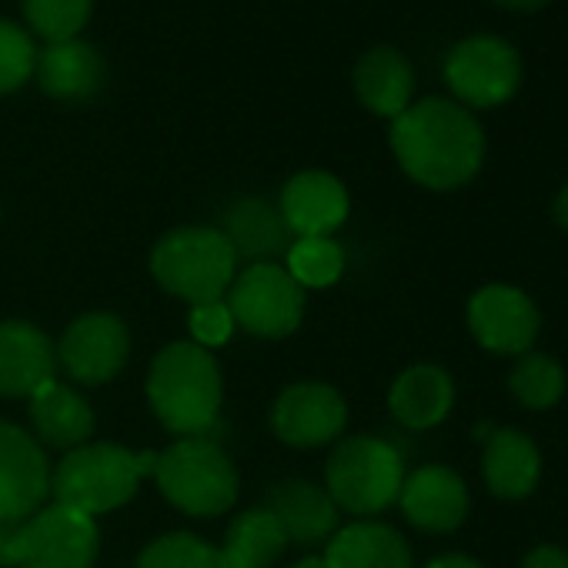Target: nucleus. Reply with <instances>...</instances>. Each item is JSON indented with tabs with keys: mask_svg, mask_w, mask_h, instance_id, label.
I'll return each instance as SVG.
<instances>
[{
	"mask_svg": "<svg viewBox=\"0 0 568 568\" xmlns=\"http://www.w3.org/2000/svg\"><path fill=\"white\" fill-rule=\"evenodd\" d=\"M141 481L138 452L114 442H88L51 468V501L98 521L101 515L124 508Z\"/></svg>",
	"mask_w": 568,
	"mask_h": 568,
	"instance_id": "5",
	"label": "nucleus"
},
{
	"mask_svg": "<svg viewBox=\"0 0 568 568\" xmlns=\"http://www.w3.org/2000/svg\"><path fill=\"white\" fill-rule=\"evenodd\" d=\"M551 214H555V221L568 231V184L558 191V197H555V204H551Z\"/></svg>",
	"mask_w": 568,
	"mask_h": 568,
	"instance_id": "34",
	"label": "nucleus"
},
{
	"mask_svg": "<svg viewBox=\"0 0 568 568\" xmlns=\"http://www.w3.org/2000/svg\"><path fill=\"white\" fill-rule=\"evenodd\" d=\"M277 525L288 535V545L302 548H318L328 545L332 535L342 528V511L332 501L328 488L308 478H284L271 488L267 505H264Z\"/></svg>",
	"mask_w": 568,
	"mask_h": 568,
	"instance_id": "16",
	"label": "nucleus"
},
{
	"mask_svg": "<svg viewBox=\"0 0 568 568\" xmlns=\"http://www.w3.org/2000/svg\"><path fill=\"white\" fill-rule=\"evenodd\" d=\"M151 274L171 298L191 308L227 295L237 274V254L221 234V227L187 224L168 231L154 244Z\"/></svg>",
	"mask_w": 568,
	"mask_h": 568,
	"instance_id": "3",
	"label": "nucleus"
},
{
	"mask_svg": "<svg viewBox=\"0 0 568 568\" xmlns=\"http://www.w3.org/2000/svg\"><path fill=\"white\" fill-rule=\"evenodd\" d=\"M134 568H224L221 548L194 531H168L144 545Z\"/></svg>",
	"mask_w": 568,
	"mask_h": 568,
	"instance_id": "27",
	"label": "nucleus"
},
{
	"mask_svg": "<svg viewBox=\"0 0 568 568\" xmlns=\"http://www.w3.org/2000/svg\"><path fill=\"white\" fill-rule=\"evenodd\" d=\"M538 325L535 302L511 284H485L468 302V328L485 352L525 355L538 338Z\"/></svg>",
	"mask_w": 568,
	"mask_h": 568,
	"instance_id": "13",
	"label": "nucleus"
},
{
	"mask_svg": "<svg viewBox=\"0 0 568 568\" xmlns=\"http://www.w3.org/2000/svg\"><path fill=\"white\" fill-rule=\"evenodd\" d=\"M221 234L227 237V244L241 261L251 264H264V261H277L288 254L292 247V231L284 224L277 204L264 201V197H241L224 211L221 221Z\"/></svg>",
	"mask_w": 568,
	"mask_h": 568,
	"instance_id": "20",
	"label": "nucleus"
},
{
	"mask_svg": "<svg viewBox=\"0 0 568 568\" xmlns=\"http://www.w3.org/2000/svg\"><path fill=\"white\" fill-rule=\"evenodd\" d=\"M445 84L462 108H498L521 84V58L501 38H465L445 58Z\"/></svg>",
	"mask_w": 568,
	"mask_h": 568,
	"instance_id": "9",
	"label": "nucleus"
},
{
	"mask_svg": "<svg viewBox=\"0 0 568 568\" xmlns=\"http://www.w3.org/2000/svg\"><path fill=\"white\" fill-rule=\"evenodd\" d=\"M288 568H328V561H325L322 555H305V558L292 561Z\"/></svg>",
	"mask_w": 568,
	"mask_h": 568,
	"instance_id": "36",
	"label": "nucleus"
},
{
	"mask_svg": "<svg viewBox=\"0 0 568 568\" xmlns=\"http://www.w3.org/2000/svg\"><path fill=\"white\" fill-rule=\"evenodd\" d=\"M28 28L48 44L81 38L91 21L94 0H21Z\"/></svg>",
	"mask_w": 568,
	"mask_h": 568,
	"instance_id": "29",
	"label": "nucleus"
},
{
	"mask_svg": "<svg viewBox=\"0 0 568 568\" xmlns=\"http://www.w3.org/2000/svg\"><path fill=\"white\" fill-rule=\"evenodd\" d=\"M521 568H568V551L558 545H538L525 555Z\"/></svg>",
	"mask_w": 568,
	"mask_h": 568,
	"instance_id": "32",
	"label": "nucleus"
},
{
	"mask_svg": "<svg viewBox=\"0 0 568 568\" xmlns=\"http://www.w3.org/2000/svg\"><path fill=\"white\" fill-rule=\"evenodd\" d=\"M38 48L31 41V31L0 18V98L21 91L34 78Z\"/></svg>",
	"mask_w": 568,
	"mask_h": 568,
	"instance_id": "30",
	"label": "nucleus"
},
{
	"mask_svg": "<svg viewBox=\"0 0 568 568\" xmlns=\"http://www.w3.org/2000/svg\"><path fill=\"white\" fill-rule=\"evenodd\" d=\"M481 475L491 495L508 501L528 498L541 475V458L535 442L518 428H495L485 442Z\"/></svg>",
	"mask_w": 568,
	"mask_h": 568,
	"instance_id": "23",
	"label": "nucleus"
},
{
	"mask_svg": "<svg viewBox=\"0 0 568 568\" xmlns=\"http://www.w3.org/2000/svg\"><path fill=\"white\" fill-rule=\"evenodd\" d=\"M104 58L81 38L44 44L34 61V78L54 101H91L104 88Z\"/></svg>",
	"mask_w": 568,
	"mask_h": 568,
	"instance_id": "19",
	"label": "nucleus"
},
{
	"mask_svg": "<svg viewBox=\"0 0 568 568\" xmlns=\"http://www.w3.org/2000/svg\"><path fill=\"white\" fill-rule=\"evenodd\" d=\"M224 382L214 352L171 342L148 372V405L174 438H207L221 418Z\"/></svg>",
	"mask_w": 568,
	"mask_h": 568,
	"instance_id": "2",
	"label": "nucleus"
},
{
	"mask_svg": "<svg viewBox=\"0 0 568 568\" xmlns=\"http://www.w3.org/2000/svg\"><path fill=\"white\" fill-rule=\"evenodd\" d=\"M51 501V462L44 445L0 418V521L28 518Z\"/></svg>",
	"mask_w": 568,
	"mask_h": 568,
	"instance_id": "12",
	"label": "nucleus"
},
{
	"mask_svg": "<svg viewBox=\"0 0 568 568\" xmlns=\"http://www.w3.org/2000/svg\"><path fill=\"white\" fill-rule=\"evenodd\" d=\"M355 94L372 114L395 121L402 111L412 108L415 94V74L408 58L395 48H372L355 64Z\"/></svg>",
	"mask_w": 568,
	"mask_h": 568,
	"instance_id": "24",
	"label": "nucleus"
},
{
	"mask_svg": "<svg viewBox=\"0 0 568 568\" xmlns=\"http://www.w3.org/2000/svg\"><path fill=\"white\" fill-rule=\"evenodd\" d=\"M392 151L415 184L428 191H455L478 174L485 161V134L458 101L425 98L392 121Z\"/></svg>",
	"mask_w": 568,
	"mask_h": 568,
	"instance_id": "1",
	"label": "nucleus"
},
{
	"mask_svg": "<svg viewBox=\"0 0 568 568\" xmlns=\"http://www.w3.org/2000/svg\"><path fill=\"white\" fill-rule=\"evenodd\" d=\"M231 318L254 338H288L305 322V288L277 261L247 264L224 295Z\"/></svg>",
	"mask_w": 568,
	"mask_h": 568,
	"instance_id": "8",
	"label": "nucleus"
},
{
	"mask_svg": "<svg viewBox=\"0 0 568 568\" xmlns=\"http://www.w3.org/2000/svg\"><path fill=\"white\" fill-rule=\"evenodd\" d=\"M508 388L518 405H525L531 412H545V408L558 405V398L565 392V372L548 355L525 352V355H518V365L508 375Z\"/></svg>",
	"mask_w": 568,
	"mask_h": 568,
	"instance_id": "28",
	"label": "nucleus"
},
{
	"mask_svg": "<svg viewBox=\"0 0 568 568\" xmlns=\"http://www.w3.org/2000/svg\"><path fill=\"white\" fill-rule=\"evenodd\" d=\"M452 405H455V385H452V375L442 372L438 365L405 368L388 392V408H392L395 422L412 432L442 425L448 418Z\"/></svg>",
	"mask_w": 568,
	"mask_h": 568,
	"instance_id": "22",
	"label": "nucleus"
},
{
	"mask_svg": "<svg viewBox=\"0 0 568 568\" xmlns=\"http://www.w3.org/2000/svg\"><path fill=\"white\" fill-rule=\"evenodd\" d=\"M405 485L402 452L375 435H352L335 445L325 462V488L338 511L375 518L398 501Z\"/></svg>",
	"mask_w": 568,
	"mask_h": 568,
	"instance_id": "7",
	"label": "nucleus"
},
{
	"mask_svg": "<svg viewBox=\"0 0 568 568\" xmlns=\"http://www.w3.org/2000/svg\"><path fill=\"white\" fill-rule=\"evenodd\" d=\"M328 568H415L405 535L378 518L342 525L325 545Z\"/></svg>",
	"mask_w": 568,
	"mask_h": 568,
	"instance_id": "21",
	"label": "nucleus"
},
{
	"mask_svg": "<svg viewBox=\"0 0 568 568\" xmlns=\"http://www.w3.org/2000/svg\"><path fill=\"white\" fill-rule=\"evenodd\" d=\"M158 491L191 518H217L237 501V468L214 438H178L158 452Z\"/></svg>",
	"mask_w": 568,
	"mask_h": 568,
	"instance_id": "6",
	"label": "nucleus"
},
{
	"mask_svg": "<svg viewBox=\"0 0 568 568\" xmlns=\"http://www.w3.org/2000/svg\"><path fill=\"white\" fill-rule=\"evenodd\" d=\"M498 8H508V11H538L545 8L548 0H495Z\"/></svg>",
	"mask_w": 568,
	"mask_h": 568,
	"instance_id": "35",
	"label": "nucleus"
},
{
	"mask_svg": "<svg viewBox=\"0 0 568 568\" xmlns=\"http://www.w3.org/2000/svg\"><path fill=\"white\" fill-rule=\"evenodd\" d=\"M398 505L418 531L448 535L468 515V488L458 471L445 465H422L412 475H405Z\"/></svg>",
	"mask_w": 568,
	"mask_h": 568,
	"instance_id": "15",
	"label": "nucleus"
},
{
	"mask_svg": "<svg viewBox=\"0 0 568 568\" xmlns=\"http://www.w3.org/2000/svg\"><path fill=\"white\" fill-rule=\"evenodd\" d=\"M234 328L237 325H234L231 308L224 305V298L204 302V305H191V312H187V332H191L187 342H194L204 352H214V348L227 345Z\"/></svg>",
	"mask_w": 568,
	"mask_h": 568,
	"instance_id": "31",
	"label": "nucleus"
},
{
	"mask_svg": "<svg viewBox=\"0 0 568 568\" xmlns=\"http://www.w3.org/2000/svg\"><path fill=\"white\" fill-rule=\"evenodd\" d=\"M284 551H288V535L264 505L237 511L221 545L224 568H274Z\"/></svg>",
	"mask_w": 568,
	"mask_h": 568,
	"instance_id": "25",
	"label": "nucleus"
},
{
	"mask_svg": "<svg viewBox=\"0 0 568 568\" xmlns=\"http://www.w3.org/2000/svg\"><path fill=\"white\" fill-rule=\"evenodd\" d=\"M348 405L338 388L325 382H295L271 405V432L292 448H322L342 438Z\"/></svg>",
	"mask_w": 568,
	"mask_h": 568,
	"instance_id": "11",
	"label": "nucleus"
},
{
	"mask_svg": "<svg viewBox=\"0 0 568 568\" xmlns=\"http://www.w3.org/2000/svg\"><path fill=\"white\" fill-rule=\"evenodd\" d=\"M131 358V332L124 318L114 312H88L78 315L61 342H58V365L68 372L71 382L84 388H98L114 382Z\"/></svg>",
	"mask_w": 568,
	"mask_h": 568,
	"instance_id": "10",
	"label": "nucleus"
},
{
	"mask_svg": "<svg viewBox=\"0 0 568 568\" xmlns=\"http://www.w3.org/2000/svg\"><path fill=\"white\" fill-rule=\"evenodd\" d=\"M98 551V521L58 501L0 521V568H94Z\"/></svg>",
	"mask_w": 568,
	"mask_h": 568,
	"instance_id": "4",
	"label": "nucleus"
},
{
	"mask_svg": "<svg viewBox=\"0 0 568 568\" xmlns=\"http://www.w3.org/2000/svg\"><path fill=\"white\" fill-rule=\"evenodd\" d=\"M348 191L328 171H298L281 187L277 211L292 237H332L348 217Z\"/></svg>",
	"mask_w": 568,
	"mask_h": 568,
	"instance_id": "14",
	"label": "nucleus"
},
{
	"mask_svg": "<svg viewBox=\"0 0 568 568\" xmlns=\"http://www.w3.org/2000/svg\"><path fill=\"white\" fill-rule=\"evenodd\" d=\"M28 415H31L34 438L61 452H74L88 445L98 428V418L88 398L74 385L58 382V378H51L28 398Z\"/></svg>",
	"mask_w": 568,
	"mask_h": 568,
	"instance_id": "18",
	"label": "nucleus"
},
{
	"mask_svg": "<svg viewBox=\"0 0 568 568\" xmlns=\"http://www.w3.org/2000/svg\"><path fill=\"white\" fill-rule=\"evenodd\" d=\"M425 568H481L475 558H468V555H458V551H448V555H438V558H432Z\"/></svg>",
	"mask_w": 568,
	"mask_h": 568,
	"instance_id": "33",
	"label": "nucleus"
},
{
	"mask_svg": "<svg viewBox=\"0 0 568 568\" xmlns=\"http://www.w3.org/2000/svg\"><path fill=\"white\" fill-rule=\"evenodd\" d=\"M284 271H288L305 292L332 288L345 271V251L335 237H295L288 254H284Z\"/></svg>",
	"mask_w": 568,
	"mask_h": 568,
	"instance_id": "26",
	"label": "nucleus"
},
{
	"mask_svg": "<svg viewBox=\"0 0 568 568\" xmlns=\"http://www.w3.org/2000/svg\"><path fill=\"white\" fill-rule=\"evenodd\" d=\"M58 372V345L31 322H0V398H31Z\"/></svg>",
	"mask_w": 568,
	"mask_h": 568,
	"instance_id": "17",
	"label": "nucleus"
}]
</instances>
